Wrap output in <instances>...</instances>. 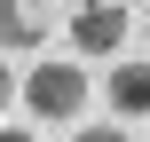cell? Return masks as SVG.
Returning a JSON list of instances; mask_svg holds the SVG:
<instances>
[{
	"instance_id": "cell-1",
	"label": "cell",
	"mask_w": 150,
	"mask_h": 142,
	"mask_svg": "<svg viewBox=\"0 0 150 142\" xmlns=\"http://www.w3.org/2000/svg\"><path fill=\"white\" fill-rule=\"evenodd\" d=\"M24 103H32L40 126H71V119L87 111V71H79V63H40V71L24 79Z\"/></svg>"
},
{
	"instance_id": "cell-2",
	"label": "cell",
	"mask_w": 150,
	"mask_h": 142,
	"mask_svg": "<svg viewBox=\"0 0 150 142\" xmlns=\"http://www.w3.org/2000/svg\"><path fill=\"white\" fill-rule=\"evenodd\" d=\"M63 32H71L79 55H119L127 47V0H79Z\"/></svg>"
},
{
	"instance_id": "cell-3",
	"label": "cell",
	"mask_w": 150,
	"mask_h": 142,
	"mask_svg": "<svg viewBox=\"0 0 150 142\" xmlns=\"http://www.w3.org/2000/svg\"><path fill=\"white\" fill-rule=\"evenodd\" d=\"M47 32H55L47 0H0V47H40Z\"/></svg>"
},
{
	"instance_id": "cell-4",
	"label": "cell",
	"mask_w": 150,
	"mask_h": 142,
	"mask_svg": "<svg viewBox=\"0 0 150 142\" xmlns=\"http://www.w3.org/2000/svg\"><path fill=\"white\" fill-rule=\"evenodd\" d=\"M111 111L119 119H150V63H119L111 71Z\"/></svg>"
},
{
	"instance_id": "cell-5",
	"label": "cell",
	"mask_w": 150,
	"mask_h": 142,
	"mask_svg": "<svg viewBox=\"0 0 150 142\" xmlns=\"http://www.w3.org/2000/svg\"><path fill=\"white\" fill-rule=\"evenodd\" d=\"M71 142H127V126H79Z\"/></svg>"
},
{
	"instance_id": "cell-6",
	"label": "cell",
	"mask_w": 150,
	"mask_h": 142,
	"mask_svg": "<svg viewBox=\"0 0 150 142\" xmlns=\"http://www.w3.org/2000/svg\"><path fill=\"white\" fill-rule=\"evenodd\" d=\"M8 103H16V71L0 63V111H8Z\"/></svg>"
},
{
	"instance_id": "cell-7",
	"label": "cell",
	"mask_w": 150,
	"mask_h": 142,
	"mask_svg": "<svg viewBox=\"0 0 150 142\" xmlns=\"http://www.w3.org/2000/svg\"><path fill=\"white\" fill-rule=\"evenodd\" d=\"M0 142H40V134H24V126H0Z\"/></svg>"
},
{
	"instance_id": "cell-8",
	"label": "cell",
	"mask_w": 150,
	"mask_h": 142,
	"mask_svg": "<svg viewBox=\"0 0 150 142\" xmlns=\"http://www.w3.org/2000/svg\"><path fill=\"white\" fill-rule=\"evenodd\" d=\"M142 40H150V16H142Z\"/></svg>"
}]
</instances>
